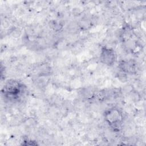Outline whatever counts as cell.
Segmentation results:
<instances>
[{
    "label": "cell",
    "mask_w": 146,
    "mask_h": 146,
    "mask_svg": "<svg viewBox=\"0 0 146 146\" xmlns=\"http://www.w3.org/2000/svg\"><path fill=\"white\" fill-rule=\"evenodd\" d=\"M100 56L102 62L108 65L112 64L114 62L115 59V54L114 51L106 48L102 49Z\"/></svg>",
    "instance_id": "obj_2"
},
{
    "label": "cell",
    "mask_w": 146,
    "mask_h": 146,
    "mask_svg": "<svg viewBox=\"0 0 146 146\" xmlns=\"http://www.w3.org/2000/svg\"><path fill=\"white\" fill-rule=\"evenodd\" d=\"M106 119L109 124L111 125H117L120 124L122 120L121 114L116 109H111L106 115Z\"/></svg>",
    "instance_id": "obj_1"
}]
</instances>
